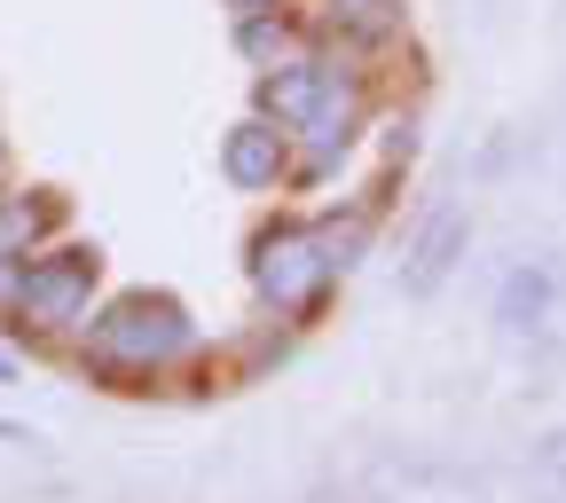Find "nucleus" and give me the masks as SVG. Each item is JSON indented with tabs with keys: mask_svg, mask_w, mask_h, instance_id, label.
I'll return each mask as SVG.
<instances>
[{
	"mask_svg": "<svg viewBox=\"0 0 566 503\" xmlns=\"http://www.w3.org/2000/svg\"><path fill=\"white\" fill-rule=\"evenodd\" d=\"M87 354L103 370H166L174 354H189V315L174 300H158V292H134L111 315H95Z\"/></svg>",
	"mask_w": 566,
	"mask_h": 503,
	"instance_id": "nucleus-1",
	"label": "nucleus"
},
{
	"mask_svg": "<svg viewBox=\"0 0 566 503\" xmlns=\"http://www.w3.org/2000/svg\"><path fill=\"white\" fill-rule=\"evenodd\" d=\"M331 275H338V268H331L323 237L300 229V221H283V229H268V237L252 244V292H260L275 315H307V307L323 300Z\"/></svg>",
	"mask_w": 566,
	"mask_h": 503,
	"instance_id": "nucleus-2",
	"label": "nucleus"
},
{
	"mask_svg": "<svg viewBox=\"0 0 566 503\" xmlns=\"http://www.w3.org/2000/svg\"><path fill=\"white\" fill-rule=\"evenodd\" d=\"M87 300H95V252H48L17 275V323L40 338L87 323Z\"/></svg>",
	"mask_w": 566,
	"mask_h": 503,
	"instance_id": "nucleus-3",
	"label": "nucleus"
},
{
	"mask_svg": "<svg viewBox=\"0 0 566 503\" xmlns=\"http://www.w3.org/2000/svg\"><path fill=\"white\" fill-rule=\"evenodd\" d=\"M464 244H472V221H464V205H433V221H424V237L409 244L401 292H409V300L441 292V283L457 275V260H464Z\"/></svg>",
	"mask_w": 566,
	"mask_h": 503,
	"instance_id": "nucleus-4",
	"label": "nucleus"
},
{
	"mask_svg": "<svg viewBox=\"0 0 566 503\" xmlns=\"http://www.w3.org/2000/svg\"><path fill=\"white\" fill-rule=\"evenodd\" d=\"M283 166H292V134H283L275 118H244L237 134H221V174L237 189H275Z\"/></svg>",
	"mask_w": 566,
	"mask_h": 503,
	"instance_id": "nucleus-5",
	"label": "nucleus"
},
{
	"mask_svg": "<svg viewBox=\"0 0 566 503\" xmlns=\"http://www.w3.org/2000/svg\"><path fill=\"white\" fill-rule=\"evenodd\" d=\"M551 315H558V283H551V268H543V260L512 268V283H504V307H495V323H504L512 338H543V331H551Z\"/></svg>",
	"mask_w": 566,
	"mask_h": 503,
	"instance_id": "nucleus-6",
	"label": "nucleus"
},
{
	"mask_svg": "<svg viewBox=\"0 0 566 503\" xmlns=\"http://www.w3.org/2000/svg\"><path fill=\"white\" fill-rule=\"evenodd\" d=\"M331 87H338V71H331V63H292V71H275V80L260 87V111H268L275 126H300Z\"/></svg>",
	"mask_w": 566,
	"mask_h": 503,
	"instance_id": "nucleus-7",
	"label": "nucleus"
},
{
	"mask_svg": "<svg viewBox=\"0 0 566 503\" xmlns=\"http://www.w3.org/2000/svg\"><path fill=\"white\" fill-rule=\"evenodd\" d=\"M300 126H307V150H300V166H307V174H331V166H338V150L354 142V87H331V95H323V103H315Z\"/></svg>",
	"mask_w": 566,
	"mask_h": 503,
	"instance_id": "nucleus-8",
	"label": "nucleus"
},
{
	"mask_svg": "<svg viewBox=\"0 0 566 503\" xmlns=\"http://www.w3.org/2000/svg\"><path fill=\"white\" fill-rule=\"evenodd\" d=\"M527 480H535V503H566V425L535 441V457H527Z\"/></svg>",
	"mask_w": 566,
	"mask_h": 503,
	"instance_id": "nucleus-9",
	"label": "nucleus"
},
{
	"mask_svg": "<svg viewBox=\"0 0 566 503\" xmlns=\"http://www.w3.org/2000/svg\"><path fill=\"white\" fill-rule=\"evenodd\" d=\"M48 229V205H32V197H17V205H0V260H17L32 237Z\"/></svg>",
	"mask_w": 566,
	"mask_h": 503,
	"instance_id": "nucleus-10",
	"label": "nucleus"
},
{
	"mask_svg": "<svg viewBox=\"0 0 566 503\" xmlns=\"http://www.w3.org/2000/svg\"><path fill=\"white\" fill-rule=\"evenodd\" d=\"M244 48H252V55L292 48V24H275V9H268V17H244Z\"/></svg>",
	"mask_w": 566,
	"mask_h": 503,
	"instance_id": "nucleus-11",
	"label": "nucleus"
},
{
	"mask_svg": "<svg viewBox=\"0 0 566 503\" xmlns=\"http://www.w3.org/2000/svg\"><path fill=\"white\" fill-rule=\"evenodd\" d=\"M0 449H48L40 433H24V425H9V417H0Z\"/></svg>",
	"mask_w": 566,
	"mask_h": 503,
	"instance_id": "nucleus-12",
	"label": "nucleus"
},
{
	"mask_svg": "<svg viewBox=\"0 0 566 503\" xmlns=\"http://www.w3.org/2000/svg\"><path fill=\"white\" fill-rule=\"evenodd\" d=\"M229 9H244V17H268V9H275V0H229Z\"/></svg>",
	"mask_w": 566,
	"mask_h": 503,
	"instance_id": "nucleus-13",
	"label": "nucleus"
}]
</instances>
